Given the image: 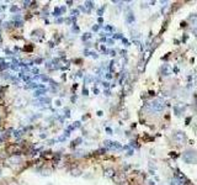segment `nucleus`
Instances as JSON below:
<instances>
[{"label":"nucleus","mask_w":197,"mask_h":185,"mask_svg":"<svg viewBox=\"0 0 197 185\" xmlns=\"http://www.w3.org/2000/svg\"><path fill=\"white\" fill-rule=\"evenodd\" d=\"M173 139L174 142H175L176 144H184L185 142H186V135H185L184 132H175L173 136Z\"/></svg>","instance_id":"nucleus-2"},{"label":"nucleus","mask_w":197,"mask_h":185,"mask_svg":"<svg viewBox=\"0 0 197 185\" xmlns=\"http://www.w3.org/2000/svg\"><path fill=\"white\" fill-rule=\"evenodd\" d=\"M105 174H106V176H115V170L113 169H107L105 172Z\"/></svg>","instance_id":"nucleus-4"},{"label":"nucleus","mask_w":197,"mask_h":185,"mask_svg":"<svg viewBox=\"0 0 197 185\" xmlns=\"http://www.w3.org/2000/svg\"><path fill=\"white\" fill-rule=\"evenodd\" d=\"M144 63H146V62H143V61L139 63V65H138V72H139V73H143V70H144V65H146Z\"/></svg>","instance_id":"nucleus-5"},{"label":"nucleus","mask_w":197,"mask_h":185,"mask_svg":"<svg viewBox=\"0 0 197 185\" xmlns=\"http://www.w3.org/2000/svg\"><path fill=\"white\" fill-rule=\"evenodd\" d=\"M183 159L186 163H197V152L196 151H187L184 153Z\"/></svg>","instance_id":"nucleus-1"},{"label":"nucleus","mask_w":197,"mask_h":185,"mask_svg":"<svg viewBox=\"0 0 197 185\" xmlns=\"http://www.w3.org/2000/svg\"><path fill=\"white\" fill-rule=\"evenodd\" d=\"M152 107H153L155 111H161L164 109V104H163L160 100H154V101L152 102Z\"/></svg>","instance_id":"nucleus-3"}]
</instances>
